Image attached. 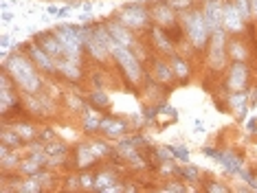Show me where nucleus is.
Wrapping results in <instances>:
<instances>
[{
  "label": "nucleus",
  "instance_id": "obj_1",
  "mask_svg": "<svg viewBox=\"0 0 257 193\" xmlns=\"http://www.w3.org/2000/svg\"><path fill=\"white\" fill-rule=\"evenodd\" d=\"M7 70L9 75L14 77L18 84L25 88L27 92H36L40 88V77L36 75V70H33V64L27 60V57L22 55H16L11 57V62L7 64Z\"/></svg>",
  "mask_w": 257,
  "mask_h": 193
},
{
  "label": "nucleus",
  "instance_id": "obj_2",
  "mask_svg": "<svg viewBox=\"0 0 257 193\" xmlns=\"http://www.w3.org/2000/svg\"><path fill=\"white\" fill-rule=\"evenodd\" d=\"M110 53H112L114 60L119 62V66L125 70V75L130 77V81H139V77H141V64L137 62V57L130 53V49L112 40V44H110Z\"/></svg>",
  "mask_w": 257,
  "mask_h": 193
},
{
  "label": "nucleus",
  "instance_id": "obj_3",
  "mask_svg": "<svg viewBox=\"0 0 257 193\" xmlns=\"http://www.w3.org/2000/svg\"><path fill=\"white\" fill-rule=\"evenodd\" d=\"M185 31L187 35L191 38V42H194L198 49L200 46H204V42L209 40V27H207V20H204L202 14H198V11H194V14H187V20H185Z\"/></svg>",
  "mask_w": 257,
  "mask_h": 193
},
{
  "label": "nucleus",
  "instance_id": "obj_4",
  "mask_svg": "<svg viewBox=\"0 0 257 193\" xmlns=\"http://www.w3.org/2000/svg\"><path fill=\"white\" fill-rule=\"evenodd\" d=\"M209 55H211V64L215 68H222L226 62V49H224V31L218 29V31L211 33V49H209Z\"/></svg>",
  "mask_w": 257,
  "mask_h": 193
},
{
  "label": "nucleus",
  "instance_id": "obj_5",
  "mask_svg": "<svg viewBox=\"0 0 257 193\" xmlns=\"http://www.w3.org/2000/svg\"><path fill=\"white\" fill-rule=\"evenodd\" d=\"M222 25L231 33H239L244 29V18L239 16V11L235 9L233 3H226L224 9H222Z\"/></svg>",
  "mask_w": 257,
  "mask_h": 193
},
{
  "label": "nucleus",
  "instance_id": "obj_6",
  "mask_svg": "<svg viewBox=\"0 0 257 193\" xmlns=\"http://www.w3.org/2000/svg\"><path fill=\"white\" fill-rule=\"evenodd\" d=\"M222 9H224V5L220 0H209L207 7H204V20H207V27L211 33L218 31L222 25Z\"/></svg>",
  "mask_w": 257,
  "mask_h": 193
},
{
  "label": "nucleus",
  "instance_id": "obj_7",
  "mask_svg": "<svg viewBox=\"0 0 257 193\" xmlns=\"http://www.w3.org/2000/svg\"><path fill=\"white\" fill-rule=\"evenodd\" d=\"M246 81H248V68H246V64L235 62L231 66V73H229V86L233 88V90H244V88H246Z\"/></svg>",
  "mask_w": 257,
  "mask_h": 193
},
{
  "label": "nucleus",
  "instance_id": "obj_8",
  "mask_svg": "<svg viewBox=\"0 0 257 193\" xmlns=\"http://www.w3.org/2000/svg\"><path fill=\"white\" fill-rule=\"evenodd\" d=\"M145 20H148V14L141 7H127L123 14H121V22L127 27H143Z\"/></svg>",
  "mask_w": 257,
  "mask_h": 193
},
{
  "label": "nucleus",
  "instance_id": "obj_9",
  "mask_svg": "<svg viewBox=\"0 0 257 193\" xmlns=\"http://www.w3.org/2000/svg\"><path fill=\"white\" fill-rule=\"evenodd\" d=\"M31 57L36 60V64L40 68H44V70H53L55 68L53 57H51L44 49H40V46H31Z\"/></svg>",
  "mask_w": 257,
  "mask_h": 193
},
{
  "label": "nucleus",
  "instance_id": "obj_10",
  "mask_svg": "<svg viewBox=\"0 0 257 193\" xmlns=\"http://www.w3.org/2000/svg\"><path fill=\"white\" fill-rule=\"evenodd\" d=\"M215 160L218 162H222V165H224L226 169H229L231 173H237L239 169H242V160H239L237 156H233L231 151H222V154H218V151H215Z\"/></svg>",
  "mask_w": 257,
  "mask_h": 193
},
{
  "label": "nucleus",
  "instance_id": "obj_11",
  "mask_svg": "<svg viewBox=\"0 0 257 193\" xmlns=\"http://www.w3.org/2000/svg\"><path fill=\"white\" fill-rule=\"evenodd\" d=\"M108 31H110V35H112L114 42H119V44H123V46H130L132 44V35L127 33V29L123 25H110Z\"/></svg>",
  "mask_w": 257,
  "mask_h": 193
},
{
  "label": "nucleus",
  "instance_id": "obj_12",
  "mask_svg": "<svg viewBox=\"0 0 257 193\" xmlns=\"http://www.w3.org/2000/svg\"><path fill=\"white\" fill-rule=\"evenodd\" d=\"M42 49L49 53L51 57H57L64 53V44L60 42V38H44L42 40Z\"/></svg>",
  "mask_w": 257,
  "mask_h": 193
},
{
  "label": "nucleus",
  "instance_id": "obj_13",
  "mask_svg": "<svg viewBox=\"0 0 257 193\" xmlns=\"http://www.w3.org/2000/svg\"><path fill=\"white\" fill-rule=\"evenodd\" d=\"M101 130L106 134H110V136H121V134L125 132V123L108 119V121H101Z\"/></svg>",
  "mask_w": 257,
  "mask_h": 193
},
{
  "label": "nucleus",
  "instance_id": "obj_14",
  "mask_svg": "<svg viewBox=\"0 0 257 193\" xmlns=\"http://www.w3.org/2000/svg\"><path fill=\"white\" fill-rule=\"evenodd\" d=\"M172 70L178 77H187V75H189V66H187V62L180 60V57H172Z\"/></svg>",
  "mask_w": 257,
  "mask_h": 193
},
{
  "label": "nucleus",
  "instance_id": "obj_15",
  "mask_svg": "<svg viewBox=\"0 0 257 193\" xmlns=\"http://www.w3.org/2000/svg\"><path fill=\"white\" fill-rule=\"evenodd\" d=\"M60 70L64 75H68L71 79H77L79 70H77V60H71V62H62L60 64Z\"/></svg>",
  "mask_w": 257,
  "mask_h": 193
},
{
  "label": "nucleus",
  "instance_id": "obj_16",
  "mask_svg": "<svg viewBox=\"0 0 257 193\" xmlns=\"http://www.w3.org/2000/svg\"><path fill=\"white\" fill-rule=\"evenodd\" d=\"M14 101H16V97H11V92H9V79L3 77V110H7Z\"/></svg>",
  "mask_w": 257,
  "mask_h": 193
},
{
  "label": "nucleus",
  "instance_id": "obj_17",
  "mask_svg": "<svg viewBox=\"0 0 257 193\" xmlns=\"http://www.w3.org/2000/svg\"><path fill=\"white\" fill-rule=\"evenodd\" d=\"M95 151H92V147H84V149H79V165L84 167V165H90L92 160H95Z\"/></svg>",
  "mask_w": 257,
  "mask_h": 193
},
{
  "label": "nucleus",
  "instance_id": "obj_18",
  "mask_svg": "<svg viewBox=\"0 0 257 193\" xmlns=\"http://www.w3.org/2000/svg\"><path fill=\"white\" fill-rule=\"evenodd\" d=\"M233 5H235V9L239 11V16L246 20L250 16V0H233Z\"/></svg>",
  "mask_w": 257,
  "mask_h": 193
},
{
  "label": "nucleus",
  "instance_id": "obj_19",
  "mask_svg": "<svg viewBox=\"0 0 257 193\" xmlns=\"http://www.w3.org/2000/svg\"><path fill=\"white\" fill-rule=\"evenodd\" d=\"M231 105L237 110L239 114H244V110H246V95H233L231 97Z\"/></svg>",
  "mask_w": 257,
  "mask_h": 193
},
{
  "label": "nucleus",
  "instance_id": "obj_20",
  "mask_svg": "<svg viewBox=\"0 0 257 193\" xmlns=\"http://www.w3.org/2000/svg\"><path fill=\"white\" fill-rule=\"evenodd\" d=\"M165 31H167V38L169 40H174V42H178V40H180V27L178 25H174V22H172V25H169Z\"/></svg>",
  "mask_w": 257,
  "mask_h": 193
},
{
  "label": "nucleus",
  "instance_id": "obj_21",
  "mask_svg": "<svg viewBox=\"0 0 257 193\" xmlns=\"http://www.w3.org/2000/svg\"><path fill=\"white\" fill-rule=\"evenodd\" d=\"M156 70H159L161 79H169V77L174 75V70H167V68H165V64H163V62H156Z\"/></svg>",
  "mask_w": 257,
  "mask_h": 193
},
{
  "label": "nucleus",
  "instance_id": "obj_22",
  "mask_svg": "<svg viewBox=\"0 0 257 193\" xmlns=\"http://www.w3.org/2000/svg\"><path fill=\"white\" fill-rule=\"evenodd\" d=\"M86 127H88V130H95V127H101V121H97V114H88L86 116Z\"/></svg>",
  "mask_w": 257,
  "mask_h": 193
},
{
  "label": "nucleus",
  "instance_id": "obj_23",
  "mask_svg": "<svg viewBox=\"0 0 257 193\" xmlns=\"http://www.w3.org/2000/svg\"><path fill=\"white\" fill-rule=\"evenodd\" d=\"M16 132H22L25 138H33V127H29V125H16Z\"/></svg>",
  "mask_w": 257,
  "mask_h": 193
},
{
  "label": "nucleus",
  "instance_id": "obj_24",
  "mask_svg": "<svg viewBox=\"0 0 257 193\" xmlns=\"http://www.w3.org/2000/svg\"><path fill=\"white\" fill-rule=\"evenodd\" d=\"M231 46H233V49H231V53H233V55L237 57V60H242V57L246 55V51L242 53V44H237V42H235V44H231Z\"/></svg>",
  "mask_w": 257,
  "mask_h": 193
},
{
  "label": "nucleus",
  "instance_id": "obj_25",
  "mask_svg": "<svg viewBox=\"0 0 257 193\" xmlns=\"http://www.w3.org/2000/svg\"><path fill=\"white\" fill-rule=\"evenodd\" d=\"M172 156H176V158H180V160H187V158H189V154H187V149H185V147L172 149Z\"/></svg>",
  "mask_w": 257,
  "mask_h": 193
},
{
  "label": "nucleus",
  "instance_id": "obj_26",
  "mask_svg": "<svg viewBox=\"0 0 257 193\" xmlns=\"http://www.w3.org/2000/svg\"><path fill=\"white\" fill-rule=\"evenodd\" d=\"M92 101H95L97 105H101V103L106 105V103H108V97H106V95H101V92H97V95L92 97Z\"/></svg>",
  "mask_w": 257,
  "mask_h": 193
},
{
  "label": "nucleus",
  "instance_id": "obj_27",
  "mask_svg": "<svg viewBox=\"0 0 257 193\" xmlns=\"http://www.w3.org/2000/svg\"><path fill=\"white\" fill-rule=\"evenodd\" d=\"M250 11H253V16H257V0H250Z\"/></svg>",
  "mask_w": 257,
  "mask_h": 193
},
{
  "label": "nucleus",
  "instance_id": "obj_28",
  "mask_svg": "<svg viewBox=\"0 0 257 193\" xmlns=\"http://www.w3.org/2000/svg\"><path fill=\"white\" fill-rule=\"evenodd\" d=\"M209 189H211V191H226V189H222L220 184H213V186H209Z\"/></svg>",
  "mask_w": 257,
  "mask_h": 193
}]
</instances>
